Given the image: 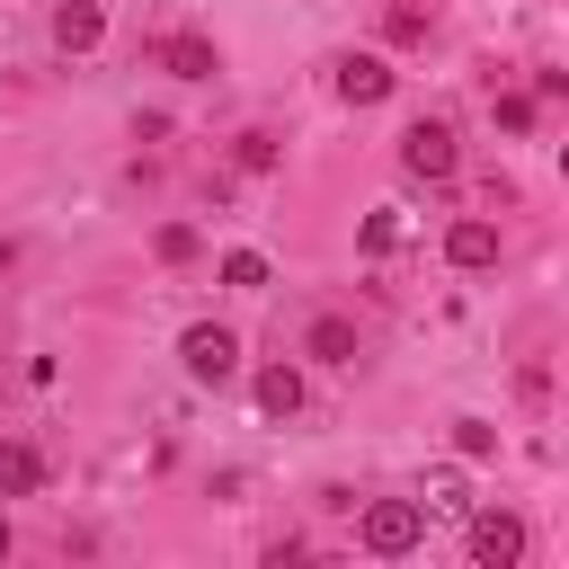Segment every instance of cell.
<instances>
[{
	"mask_svg": "<svg viewBox=\"0 0 569 569\" xmlns=\"http://www.w3.org/2000/svg\"><path fill=\"white\" fill-rule=\"evenodd\" d=\"M356 542H365L373 560H409V551L427 542V507H418V498H373V507L356 516Z\"/></svg>",
	"mask_w": 569,
	"mask_h": 569,
	"instance_id": "cell-1",
	"label": "cell"
},
{
	"mask_svg": "<svg viewBox=\"0 0 569 569\" xmlns=\"http://www.w3.org/2000/svg\"><path fill=\"white\" fill-rule=\"evenodd\" d=\"M400 169H409V178H453V169H462L453 124H445V116H418V124L400 133Z\"/></svg>",
	"mask_w": 569,
	"mask_h": 569,
	"instance_id": "cell-2",
	"label": "cell"
},
{
	"mask_svg": "<svg viewBox=\"0 0 569 569\" xmlns=\"http://www.w3.org/2000/svg\"><path fill=\"white\" fill-rule=\"evenodd\" d=\"M471 560L480 569H516L525 560V516L516 507H480L471 516Z\"/></svg>",
	"mask_w": 569,
	"mask_h": 569,
	"instance_id": "cell-3",
	"label": "cell"
},
{
	"mask_svg": "<svg viewBox=\"0 0 569 569\" xmlns=\"http://www.w3.org/2000/svg\"><path fill=\"white\" fill-rule=\"evenodd\" d=\"M178 356H187V373H196V382H231V373H240V338H231V329H213V320H196V329L178 338Z\"/></svg>",
	"mask_w": 569,
	"mask_h": 569,
	"instance_id": "cell-4",
	"label": "cell"
},
{
	"mask_svg": "<svg viewBox=\"0 0 569 569\" xmlns=\"http://www.w3.org/2000/svg\"><path fill=\"white\" fill-rule=\"evenodd\" d=\"M391 89H400V71H391L382 53H347V62H338V98H347V107H382Z\"/></svg>",
	"mask_w": 569,
	"mask_h": 569,
	"instance_id": "cell-5",
	"label": "cell"
},
{
	"mask_svg": "<svg viewBox=\"0 0 569 569\" xmlns=\"http://www.w3.org/2000/svg\"><path fill=\"white\" fill-rule=\"evenodd\" d=\"M445 258H453L462 276H480V267H498V222H480V213H462V222L445 231Z\"/></svg>",
	"mask_w": 569,
	"mask_h": 569,
	"instance_id": "cell-6",
	"label": "cell"
},
{
	"mask_svg": "<svg viewBox=\"0 0 569 569\" xmlns=\"http://www.w3.org/2000/svg\"><path fill=\"white\" fill-rule=\"evenodd\" d=\"M98 36H107V9H98V0H62V9H53V44H62V53H89Z\"/></svg>",
	"mask_w": 569,
	"mask_h": 569,
	"instance_id": "cell-7",
	"label": "cell"
},
{
	"mask_svg": "<svg viewBox=\"0 0 569 569\" xmlns=\"http://www.w3.org/2000/svg\"><path fill=\"white\" fill-rule=\"evenodd\" d=\"M160 62H169L178 80H213V71H222V53H213V36H169V44H160Z\"/></svg>",
	"mask_w": 569,
	"mask_h": 569,
	"instance_id": "cell-8",
	"label": "cell"
},
{
	"mask_svg": "<svg viewBox=\"0 0 569 569\" xmlns=\"http://www.w3.org/2000/svg\"><path fill=\"white\" fill-rule=\"evenodd\" d=\"M27 489H44V453L36 445H0V498H27Z\"/></svg>",
	"mask_w": 569,
	"mask_h": 569,
	"instance_id": "cell-9",
	"label": "cell"
},
{
	"mask_svg": "<svg viewBox=\"0 0 569 569\" xmlns=\"http://www.w3.org/2000/svg\"><path fill=\"white\" fill-rule=\"evenodd\" d=\"M311 356H320V365H356V320L320 311V320H311Z\"/></svg>",
	"mask_w": 569,
	"mask_h": 569,
	"instance_id": "cell-10",
	"label": "cell"
},
{
	"mask_svg": "<svg viewBox=\"0 0 569 569\" xmlns=\"http://www.w3.org/2000/svg\"><path fill=\"white\" fill-rule=\"evenodd\" d=\"M258 409H267V418H293V409H302V373H293V365H267V373H258Z\"/></svg>",
	"mask_w": 569,
	"mask_h": 569,
	"instance_id": "cell-11",
	"label": "cell"
},
{
	"mask_svg": "<svg viewBox=\"0 0 569 569\" xmlns=\"http://www.w3.org/2000/svg\"><path fill=\"white\" fill-rule=\"evenodd\" d=\"M196 249H204V240H196V222H160V231H151V258H160V267H187Z\"/></svg>",
	"mask_w": 569,
	"mask_h": 569,
	"instance_id": "cell-12",
	"label": "cell"
},
{
	"mask_svg": "<svg viewBox=\"0 0 569 569\" xmlns=\"http://www.w3.org/2000/svg\"><path fill=\"white\" fill-rule=\"evenodd\" d=\"M489 116H498V133H533V89H507V98H489Z\"/></svg>",
	"mask_w": 569,
	"mask_h": 569,
	"instance_id": "cell-13",
	"label": "cell"
},
{
	"mask_svg": "<svg viewBox=\"0 0 569 569\" xmlns=\"http://www.w3.org/2000/svg\"><path fill=\"white\" fill-rule=\"evenodd\" d=\"M222 284H231V293H258V284H267V258H258V249H231V258H222Z\"/></svg>",
	"mask_w": 569,
	"mask_h": 569,
	"instance_id": "cell-14",
	"label": "cell"
},
{
	"mask_svg": "<svg viewBox=\"0 0 569 569\" xmlns=\"http://www.w3.org/2000/svg\"><path fill=\"white\" fill-rule=\"evenodd\" d=\"M453 453L489 462V453H498V427H489V418H453Z\"/></svg>",
	"mask_w": 569,
	"mask_h": 569,
	"instance_id": "cell-15",
	"label": "cell"
},
{
	"mask_svg": "<svg viewBox=\"0 0 569 569\" xmlns=\"http://www.w3.org/2000/svg\"><path fill=\"white\" fill-rule=\"evenodd\" d=\"M240 169L267 178V169H276V133H240Z\"/></svg>",
	"mask_w": 569,
	"mask_h": 569,
	"instance_id": "cell-16",
	"label": "cell"
},
{
	"mask_svg": "<svg viewBox=\"0 0 569 569\" xmlns=\"http://www.w3.org/2000/svg\"><path fill=\"white\" fill-rule=\"evenodd\" d=\"M427 27H436L427 9H391V44H427Z\"/></svg>",
	"mask_w": 569,
	"mask_h": 569,
	"instance_id": "cell-17",
	"label": "cell"
},
{
	"mask_svg": "<svg viewBox=\"0 0 569 569\" xmlns=\"http://www.w3.org/2000/svg\"><path fill=\"white\" fill-rule=\"evenodd\" d=\"M365 249L391 258V249H400V213H373V222H365Z\"/></svg>",
	"mask_w": 569,
	"mask_h": 569,
	"instance_id": "cell-18",
	"label": "cell"
},
{
	"mask_svg": "<svg viewBox=\"0 0 569 569\" xmlns=\"http://www.w3.org/2000/svg\"><path fill=\"white\" fill-rule=\"evenodd\" d=\"M9 258H18V240H9V231H0V267H9Z\"/></svg>",
	"mask_w": 569,
	"mask_h": 569,
	"instance_id": "cell-19",
	"label": "cell"
},
{
	"mask_svg": "<svg viewBox=\"0 0 569 569\" xmlns=\"http://www.w3.org/2000/svg\"><path fill=\"white\" fill-rule=\"evenodd\" d=\"M9 542H18V533H9V516H0V560H9Z\"/></svg>",
	"mask_w": 569,
	"mask_h": 569,
	"instance_id": "cell-20",
	"label": "cell"
}]
</instances>
